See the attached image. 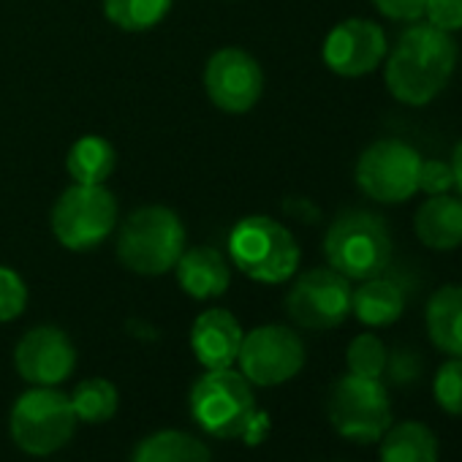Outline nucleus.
Returning a JSON list of instances; mask_svg holds the SVG:
<instances>
[{
  "label": "nucleus",
  "instance_id": "nucleus-20",
  "mask_svg": "<svg viewBox=\"0 0 462 462\" xmlns=\"http://www.w3.org/2000/svg\"><path fill=\"white\" fill-rule=\"evenodd\" d=\"M378 462H438V438L424 421L389 424L381 435Z\"/></svg>",
  "mask_w": 462,
  "mask_h": 462
},
{
  "label": "nucleus",
  "instance_id": "nucleus-13",
  "mask_svg": "<svg viewBox=\"0 0 462 462\" xmlns=\"http://www.w3.org/2000/svg\"><path fill=\"white\" fill-rule=\"evenodd\" d=\"M386 52L389 47H386L383 28L375 25L373 20L354 17L329 31L321 55L332 74L356 79L373 74L383 63Z\"/></svg>",
  "mask_w": 462,
  "mask_h": 462
},
{
  "label": "nucleus",
  "instance_id": "nucleus-26",
  "mask_svg": "<svg viewBox=\"0 0 462 462\" xmlns=\"http://www.w3.org/2000/svg\"><path fill=\"white\" fill-rule=\"evenodd\" d=\"M432 394L443 413L462 416V359L451 356L438 367L432 378Z\"/></svg>",
  "mask_w": 462,
  "mask_h": 462
},
{
  "label": "nucleus",
  "instance_id": "nucleus-12",
  "mask_svg": "<svg viewBox=\"0 0 462 462\" xmlns=\"http://www.w3.org/2000/svg\"><path fill=\"white\" fill-rule=\"evenodd\" d=\"M204 88L217 109L228 115H243L259 104L264 90V74L248 52L226 47L209 58L204 69Z\"/></svg>",
  "mask_w": 462,
  "mask_h": 462
},
{
  "label": "nucleus",
  "instance_id": "nucleus-14",
  "mask_svg": "<svg viewBox=\"0 0 462 462\" xmlns=\"http://www.w3.org/2000/svg\"><path fill=\"white\" fill-rule=\"evenodd\" d=\"M17 373L33 386H58L77 367V351L58 327H36L23 335L14 351Z\"/></svg>",
  "mask_w": 462,
  "mask_h": 462
},
{
  "label": "nucleus",
  "instance_id": "nucleus-9",
  "mask_svg": "<svg viewBox=\"0 0 462 462\" xmlns=\"http://www.w3.org/2000/svg\"><path fill=\"white\" fill-rule=\"evenodd\" d=\"M421 155L402 139H378L356 161L354 177L365 196L381 204H402L419 193Z\"/></svg>",
  "mask_w": 462,
  "mask_h": 462
},
{
  "label": "nucleus",
  "instance_id": "nucleus-24",
  "mask_svg": "<svg viewBox=\"0 0 462 462\" xmlns=\"http://www.w3.org/2000/svg\"><path fill=\"white\" fill-rule=\"evenodd\" d=\"M71 405L79 421L88 424L109 421L117 413V389L106 378H88L74 389Z\"/></svg>",
  "mask_w": 462,
  "mask_h": 462
},
{
  "label": "nucleus",
  "instance_id": "nucleus-15",
  "mask_svg": "<svg viewBox=\"0 0 462 462\" xmlns=\"http://www.w3.org/2000/svg\"><path fill=\"white\" fill-rule=\"evenodd\" d=\"M243 346V327L240 321L223 308L204 310L190 329V348L204 370H223L231 367L240 356Z\"/></svg>",
  "mask_w": 462,
  "mask_h": 462
},
{
  "label": "nucleus",
  "instance_id": "nucleus-30",
  "mask_svg": "<svg viewBox=\"0 0 462 462\" xmlns=\"http://www.w3.org/2000/svg\"><path fill=\"white\" fill-rule=\"evenodd\" d=\"M386 373L397 386L413 383L421 373V359L413 348H397L394 354H389L386 359Z\"/></svg>",
  "mask_w": 462,
  "mask_h": 462
},
{
  "label": "nucleus",
  "instance_id": "nucleus-17",
  "mask_svg": "<svg viewBox=\"0 0 462 462\" xmlns=\"http://www.w3.org/2000/svg\"><path fill=\"white\" fill-rule=\"evenodd\" d=\"M174 267H177V283L193 300H215L226 294L231 283V273L223 254L209 245L190 248L188 254L182 251Z\"/></svg>",
  "mask_w": 462,
  "mask_h": 462
},
{
  "label": "nucleus",
  "instance_id": "nucleus-3",
  "mask_svg": "<svg viewBox=\"0 0 462 462\" xmlns=\"http://www.w3.org/2000/svg\"><path fill=\"white\" fill-rule=\"evenodd\" d=\"M228 256L251 281L278 286L297 273L302 254L283 223L267 215H251L231 228Z\"/></svg>",
  "mask_w": 462,
  "mask_h": 462
},
{
  "label": "nucleus",
  "instance_id": "nucleus-31",
  "mask_svg": "<svg viewBox=\"0 0 462 462\" xmlns=\"http://www.w3.org/2000/svg\"><path fill=\"white\" fill-rule=\"evenodd\" d=\"M430 0H373V6L397 23H419L427 12Z\"/></svg>",
  "mask_w": 462,
  "mask_h": 462
},
{
  "label": "nucleus",
  "instance_id": "nucleus-21",
  "mask_svg": "<svg viewBox=\"0 0 462 462\" xmlns=\"http://www.w3.org/2000/svg\"><path fill=\"white\" fill-rule=\"evenodd\" d=\"M131 462H212V454L190 432L161 430L136 446Z\"/></svg>",
  "mask_w": 462,
  "mask_h": 462
},
{
  "label": "nucleus",
  "instance_id": "nucleus-23",
  "mask_svg": "<svg viewBox=\"0 0 462 462\" xmlns=\"http://www.w3.org/2000/svg\"><path fill=\"white\" fill-rule=\"evenodd\" d=\"M171 9V0H104V14L120 31L142 33L155 28Z\"/></svg>",
  "mask_w": 462,
  "mask_h": 462
},
{
  "label": "nucleus",
  "instance_id": "nucleus-5",
  "mask_svg": "<svg viewBox=\"0 0 462 462\" xmlns=\"http://www.w3.org/2000/svg\"><path fill=\"white\" fill-rule=\"evenodd\" d=\"M182 251V220L166 207H142L131 212L117 240V256L123 267L139 275H163L174 270Z\"/></svg>",
  "mask_w": 462,
  "mask_h": 462
},
{
  "label": "nucleus",
  "instance_id": "nucleus-16",
  "mask_svg": "<svg viewBox=\"0 0 462 462\" xmlns=\"http://www.w3.org/2000/svg\"><path fill=\"white\" fill-rule=\"evenodd\" d=\"M413 231L430 251H457L462 245V199L451 193L427 196L413 215Z\"/></svg>",
  "mask_w": 462,
  "mask_h": 462
},
{
  "label": "nucleus",
  "instance_id": "nucleus-11",
  "mask_svg": "<svg viewBox=\"0 0 462 462\" xmlns=\"http://www.w3.org/2000/svg\"><path fill=\"white\" fill-rule=\"evenodd\" d=\"M351 281L332 267L308 270L286 297V313L302 329L327 332L340 327L351 313Z\"/></svg>",
  "mask_w": 462,
  "mask_h": 462
},
{
  "label": "nucleus",
  "instance_id": "nucleus-28",
  "mask_svg": "<svg viewBox=\"0 0 462 462\" xmlns=\"http://www.w3.org/2000/svg\"><path fill=\"white\" fill-rule=\"evenodd\" d=\"M454 188V174L451 166L446 161L438 158H421L419 166V190L427 196H438V193H448Z\"/></svg>",
  "mask_w": 462,
  "mask_h": 462
},
{
  "label": "nucleus",
  "instance_id": "nucleus-29",
  "mask_svg": "<svg viewBox=\"0 0 462 462\" xmlns=\"http://www.w3.org/2000/svg\"><path fill=\"white\" fill-rule=\"evenodd\" d=\"M424 17L432 28L443 33H457L462 31V0H430Z\"/></svg>",
  "mask_w": 462,
  "mask_h": 462
},
{
  "label": "nucleus",
  "instance_id": "nucleus-4",
  "mask_svg": "<svg viewBox=\"0 0 462 462\" xmlns=\"http://www.w3.org/2000/svg\"><path fill=\"white\" fill-rule=\"evenodd\" d=\"M256 413L259 408L254 383L231 367L207 370L190 389V416L215 438H243Z\"/></svg>",
  "mask_w": 462,
  "mask_h": 462
},
{
  "label": "nucleus",
  "instance_id": "nucleus-2",
  "mask_svg": "<svg viewBox=\"0 0 462 462\" xmlns=\"http://www.w3.org/2000/svg\"><path fill=\"white\" fill-rule=\"evenodd\" d=\"M392 235L381 215L367 209L340 212L324 237V256L348 281H367L392 264Z\"/></svg>",
  "mask_w": 462,
  "mask_h": 462
},
{
  "label": "nucleus",
  "instance_id": "nucleus-19",
  "mask_svg": "<svg viewBox=\"0 0 462 462\" xmlns=\"http://www.w3.org/2000/svg\"><path fill=\"white\" fill-rule=\"evenodd\" d=\"M405 310V291L397 281L375 275L351 291V313L365 327H389Z\"/></svg>",
  "mask_w": 462,
  "mask_h": 462
},
{
  "label": "nucleus",
  "instance_id": "nucleus-27",
  "mask_svg": "<svg viewBox=\"0 0 462 462\" xmlns=\"http://www.w3.org/2000/svg\"><path fill=\"white\" fill-rule=\"evenodd\" d=\"M25 305H28L25 281L14 270L0 267V321H14L17 316H23Z\"/></svg>",
  "mask_w": 462,
  "mask_h": 462
},
{
  "label": "nucleus",
  "instance_id": "nucleus-25",
  "mask_svg": "<svg viewBox=\"0 0 462 462\" xmlns=\"http://www.w3.org/2000/svg\"><path fill=\"white\" fill-rule=\"evenodd\" d=\"M386 359H389V351L383 340L375 337L373 332L356 335L346 351L348 373L362 375V378H381L386 373Z\"/></svg>",
  "mask_w": 462,
  "mask_h": 462
},
{
  "label": "nucleus",
  "instance_id": "nucleus-6",
  "mask_svg": "<svg viewBox=\"0 0 462 462\" xmlns=\"http://www.w3.org/2000/svg\"><path fill=\"white\" fill-rule=\"evenodd\" d=\"M77 413L71 397L55 386H33L17 397L9 427L14 443L33 457H50L60 451L77 432Z\"/></svg>",
  "mask_w": 462,
  "mask_h": 462
},
{
  "label": "nucleus",
  "instance_id": "nucleus-1",
  "mask_svg": "<svg viewBox=\"0 0 462 462\" xmlns=\"http://www.w3.org/2000/svg\"><path fill=\"white\" fill-rule=\"evenodd\" d=\"M459 47L451 33L432 28L430 23H416L400 33L383 79L392 93L405 106H424L435 101L454 77Z\"/></svg>",
  "mask_w": 462,
  "mask_h": 462
},
{
  "label": "nucleus",
  "instance_id": "nucleus-8",
  "mask_svg": "<svg viewBox=\"0 0 462 462\" xmlns=\"http://www.w3.org/2000/svg\"><path fill=\"white\" fill-rule=\"evenodd\" d=\"M117 204L104 185H82L63 190L52 209V231L63 248L90 251L98 248L115 228Z\"/></svg>",
  "mask_w": 462,
  "mask_h": 462
},
{
  "label": "nucleus",
  "instance_id": "nucleus-10",
  "mask_svg": "<svg viewBox=\"0 0 462 462\" xmlns=\"http://www.w3.org/2000/svg\"><path fill=\"white\" fill-rule=\"evenodd\" d=\"M240 373L256 386H281L291 381L305 367L302 337L281 324L256 327L243 335L240 346Z\"/></svg>",
  "mask_w": 462,
  "mask_h": 462
},
{
  "label": "nucleus",
  "instance_id": "nucleus-33",
  "mask_svg": "<svg viewBox=\"0 0 462 462\" xmlns=\"http://www.w3.org/2000/svg\"><path fill=\"white\" fill-rule=\"evenodd\" d=\"M448 166H451V174H454V188H457V193H459V199H462V139L457 142Z\"/></svg>",
  "mask_w": 462,
  "mask_h": 462
},
{
  "label": "nucleus",
  "instance_id": "nucleus-7",
  "mask_svg": "<svg viewBox=\"0 0 462 462\" xmlns=\"http://www.w3.org/2000/svg\"><path fill=\"white\" fill-rule=\"evenodd\" d=\"M327 416L337 435L354 443H375L392 424V402L381 378L343 375L335 381Z\"/></svg>",
  "mask_w": 462,
  "mask_h": 462
},
{
  "label": "nucleus",
  "instance_id": "nucleus-22",
  "mask_svg": "<svg viewBox=\"0 0 462 462\" xmlns=\"http://www.w3.org/2000/svg\"><path fill=\"white\" fill-rule=\"evenodd\" d=\"M66 169L74 177V182L104 185L115 171V147L101 136H82L69 150Z\"/></svg>",
  "mask_w": 462,
  "mask_h": 462
},
{
  "label": "nucleus",
  "instance_id": "nucleus-32",
  "mask_svg": "<svg viewBox=\"0 0 462 462\" xmlns=\"http://www.w3.org/2000/svg\"><path fill=\"white\" fill-rule=\"evenodd\" d=\"M267 432H270V416L259 411V413L251 419V424H248V430H245L243 440H245L248 446H256V443H262V440L267 438Z\"/></svg>",
  "mask_w": 462,
  "mask_h": 462
},
{
  "label": "nucleus",
  "instance_id": "nucleus-18",
  "mask_svg": "<svg viewBox=\"0 0 462 462\" xmlns=\"http://www.w3.org/2000/svg\"><path fill=\"white\" fill-rule=\"evenodd\" d=\"M424 327L438 351L462 359V286H440L424 308Z\"/></svg>",
  "mask_w": 462,
  "mask_h": 462
}]
</instances>
